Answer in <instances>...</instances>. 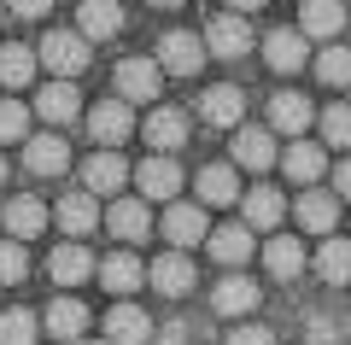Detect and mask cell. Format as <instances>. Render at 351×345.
I'll list each match as a JSON object with an SVG mask.
<instances>
[{
	"instance_id": "6da1fadb",
	"label": "cell",
	"mask_w": 351,
	"mask_h": 345,
	"mask_svg": "<svg viewBox=\"0 0 351 345\" xmlns=\"http://www.w3.org/2000/svg\"><path fill=\"white\" fill-rule=\"evenodd\" d=\"M36 59L47 64L59 82H71V76H82V71H88V41L76 36V29H53V36H41Z\"/></svg>"
},
{
	"instance_id": "7a4b0ae2",
	"label": "cell",
	"mask_w": 351,
	"mask_h": 345,
	"mask_svg": "<svg viewBox=\"0 0 351 345\" xmlns=\"http://www.w3.org/2000/svg\"><path fill=\"white\" fill-rule=\"evenodd\" d=\"M164 94V64L158 59H123L117 64V99L129 106H152Z\"/></svg>"
},
{
	"instance_id": "3957f363",
	"label": "cell",
	"mask_w": 351,
	"mask_h": 345,
	"mask_svg": "<svg viewBox=\"0 0 351 345\" xmlns=\"http://www.w3.org/2000/svg\"><path fill=\"white\" fill-rule=\"evenodd\" d=\"M164 240H170V252H188L199 246V240H211V222H205V205H188V199H176L170 211H164Z\"/></svg>"
},
{
	"instance_id": "277c9868",
	"label": "cell",
	"mask_w": 351,
	"mask_h": 345,
	"mask_svg": "<svg viewBox=\"0 0 351 345\" xmlns=\"http://www.w3.org/2000/svg\"><path fill=\"white\" fill-rule=\"evenodd\" d=\"M205 53H211V59H246L252 53V24L240 12H217L211 24H205Z\"/></svg>"
},
{
	"instance_id": "5b68a950",
	"label": "cell",
	"mask_w": 351,
	"mask_h": 345,
	"mask_svg": "<svg viewBox=\"0 0 351 345\" xmlns=\"http://www.w3.org/2000/svg\"><path fill=\"white\" fill-rule=\"evenodd\" d=\"M205 59H211V53H205V36H188V29L158 36V64H164L170 76H199Z\"/></svg>"
},
{
	"instance_id": "8992f818",
	"label": "cell",
	"mask_w": 351,
	"mask_h": 345,
	"mask_svg": "<svg viewBox=\"0 0 351 345\" xmlns=\"http://www.w3.org/2000/svg\"><path fill=\"white\" fill-rule=\"evenodd\" d=\"M141 135H147L152 152H182L188 135H193V123H188V111H182V106H152V117H147Z\"/></svg>"
},
{
	"instance_id": "52a82bcc",
	"label": "cell",
	"mask_w": 351,
	"mask_h": 345,
	"mask_svg": "<svg viewBox=\"0 0 351 345\" xmlns=\"http://www.w3.org/2000/svg\"><path fill=\"white\" fill-rule=\"evenodd\" d=\"M135 187H141V199H170L176 205V193H182V164H176L170 152H152L135 170Z\"/></svg>"
},
{
	"instance_id": "ba28073f",
	"label": "cell",
	"mask_w": 351,
	"mask_h": 345,
	"mask_svg": "<svg viewBox=\"0 0 351 345\" xmlns=\"http://www.w3.org/2000/svg\"><path fill=\"white\" fill-rule=\"evenodd\" d=\"M123 29V6L117 0H76V36L82 41H112Z\"/></svg>"
},
{
	"instance_id": "9c48e42d",
	"label": "cell",
	"mask_w": 351,
	"mask_h": 345,
	"mask_svg": "<svg viewBox=\"0 0 351 345\" xmlns=\"http://www.w3.org/2000/svg\"><path fill=\"white\" fill-rule=\"evenodd\" d=\"M106 340L112 345H147L152 340V316L141 305H129V298H117V305L106 310Z\"/></svg>"
},
{
	"instance_id": "30bf717a",
	"label": "cell",
	"mask_w": 351,
	"mask_h": 345,
	"mask_svg": "<svg viewBox=\"0 0 351 345\" xmlns=\"http://www.w3.org/2000/svg\"><path fill=\"white\" fill-rule=\"evenodd\" d=\"M129 129H135V117H129V99H100V106L88 111V135L100 141L106 152H112L117 141H129Z\"/></svg>"
},
{
	"instance_id": "8fae6325",
	"label": "cell",
	"mask_w": 351,
	"mask_h": 345,
	"mask_svg": "<svg viewBox=\"0 0 351 345\" xmlns=\"http://www.w3.org/2000/svg\"><path fill=\"white\" fill-rule=\"evenodd\" d=\"M346 29V0H304L299 6V36L304 41H334Z\"/></svg>"
},
{
	"instance_id": "7c38bea8",
	"label": "cell",
	"mask_w": 351,
	"mask_h": 345,
	"mask_svg": "<svg viewBox=\"0 0 351 345\" xmlns=\"http://www.w3.org/2000/svg\"><path fill=\"white\" fill-rule=\"evenodd\" d=\"M147 281L158 287L164 298H182V293H193L199 270H193V258H188V252H164V258H158V263L147 270Z\"/></svg>"
},
{
	"instance_id": "4fadbf2b",
	"label": "cell",
	"mask_w": 351,
	"mask_h": 345,
	"mask_svg": "<svg viewBox=\"0 0 351 345\" xmlns=\"http://www.w3.org/2000/svg\"><path fill=\"white\" fill-rule=\"evenodd\" d=\"M199 117L217 129H240V117H246V94H240L234 82H217L199 94Z\"/></svg>"
},
{
	"instance_id": "5bb4252c",
	"label": "cell",
	"mask_w": 351,
	"mask_h": 345,
	"mask_svg": "<svg viewBox=\"0 0 351 345\" xmlns=\"http://www.w3.org/2000/svg\"><path fill=\"white\" fill-rule=\"evenodd\" d=\"M263 59H269V71L293 76V71H304V64H311V47H304L299 29H269V36H263Z\"/></svg>"
},
{
	"instance_id": "9a60e30c",
	"label": "cell",
	"mask_w": 351,
	"mask_h": 345,
	"mask_svg": "<svg viewBox=\"0 0 351 345\" xmlns=\"http://www.w3.org/2000/svg\"><path fill=\"white\" fill-rule=\"evenodd\" d=\"M129 187V164L117 158V152H94V158L82 164V193H123Z\"/></svg>"
},
{
	"instance_id": "2e32d148",
	"label": "cell",
	"mask_w": 351,
	"mask_h": 345,
	"mask_svg": "<svg viewBox=\"0 0 351 345\" xmlns=\"http://www.w3.org/2000/svg\"><path fill=\"white\" fill-rule=\"evenodd\" d=\"M258 298H263L258 281H246V275H223V281H217V293H211V310H217V316H252V310H258Z\"/></svg>"
},
{
	"instance_id": "e0dca14e",
	"label": "cell",
	"mask_w": 351,
	"mask_h": 345,
	"mask_svg": "<svg viewBox=\"0 0 351 345\" xmlns=\"http://www.w3.org/2000/svg\"><path fill=\"white\" fill-rule=\"evenodd\" d=\"M311 99L304 94H293V88H281V94H269V129H276V135H304V129H311Z\"/></svg>"
},
{
	"instance_id": "ac0fdd59",
	"label": "cell",
	"mask_w": 351,
	"mask_h": 345,
	"mask_svg": "<svg viewBox=\"0 0 351 345\" xmlns=\"http://www.w3.org/2000/svg\"><path fill=\"white\" fill-rule=\"evenodd\" d=\"M106 228H112L123 246L147 240V235H152V211H147V199H117V205L106 211Z\"/></svg>"
},
{
	"instance_id": "d6986e66",
	"label": "cell",
	"mask_w": 351,
	"mask_h": 345,
	"mask_svg": "<svg viewBox=\"0 0 351 345\" xmlns=\"http://www.w3.org/2000/svg\"><path fill=\"white\" fill-rule=\"evenodd\" d=\"M24 170L29 176H64V170H71V147H64V135L24 141Z\"/></svg>"
},
{
	"instance_id": "ffe728a7",
	"label": "cell",
	"mask_w": 351,
	"mask_h": 345,
	"mask_svg": "<svg viewBox=\"0 0 351 345\" xmlns=\"http://www.w3.org/2000/svg\"><path fill=\"white\" fill-rule=\"evenodd\" d=\"M53 217H59V228H64L71 240H88V235L106 222V217H100V205H94V193H64Z\"/></svg>"
},
{
	"instance_id": "44dd1931",
	"label": "cell",
	"mask_w": 351,
	"mask_h": 345,
	"mask_svg": "<svg viewBox=\"0 0 351 345\" xmlns=\"http://www.w3.org/2000/svg\"><path fill=\"white\" fill-rule=\"evenodd\" d=\"M293 217L311 228V235H334V222H339V193H322V187H304L299 205H293Z\"/></svg>"
},
{
	"instance_id": "7402d4cb",
	"label": "cell",
	"mask_w": 351,
	"mask_h": 345,
	"mask_svg": "<svg viewBox=\"0 0 351 345\" xmlns=\"http://www.w3.org/2000/svg\"><path fill=\"white\" fill-rule=\"evenodd\" d=\"M47 275H53L59 287H82L88 275H94V252H88L82 240H64V246L47 258Z\"/></svg>"
},
{
	"instance_id": "603a6c76",
	"label": "cell",
	"mask_w": 351,
	"mask_h": 345,
	"mask_svg": "<svg viewBox=\"0 0 351 345\" xmlns=\"http://www.w3.org/2000/svg\"><path fill=\"white\" fill-rule=\"evenodd\" d=\"M193 187H199V205H234V199H246L240 193V170L234 164H205Z\"/></svg>"
},
{
	"instance_id": "cb8c5ba5",
	"label": "cell",
	"mask_w": 351,
	"mask_h": 345,
	"mask_svg": "<svg viewBox=\"0 0 351 345\" xmlns=\"http://www.w3.org/2000/svg\"><path fill=\"white\" fill-rule=\"evenodd\" d=\"M205 246H211L217 263L240 270V263L252 258V228H246V222H223V228H211V240H205Z\"/></svg>"
},
{
	"instance_id": "d4e9b609",
	"label": "cell",
	"mask_w": 351,
	"mask_h": 345,
	"mask_svg": "<svg viewBox=\"0 0 351 345\" xmlns=\"http://www.w3.org/2000/svg\"><path fill=\"white\" fill-rule=\"evenodd\" d=\"M281 170H287L293 182H304V187H316V182H322V170H328V152L316 147V141H293V147L281 152Z\"/></svg>"
},
{
	"instance_id": "484cf974",
	"label": "cell",
	"mask_w": 351,
	"mask_h": 345,
	"mask_svg": "<svg viewBox=\"0 0 351 345\" xmlns=\"http://www.w3.org/2000/svg\"><path fill=\"white\" fill-rule=\"evenodd\" d=\"M41 322H47L53 340H71V345H82V333H88V310H82V298H53Z\"/></svg>"
},
{
	"instance_id": "4316f807",
	"label": "cell",
	"mask_w": 351,
	"mask_h": 345,
	"mask_svg": "<svg viewBox=\"0 0 351 345\" xmlns=\"http://www.w3.org/2000/svg\"><path fill=\"white\" fill-rule=\"evenodd\" d=\"M100 281H106V293H135V287L147 281V263L123 246V252H112V258L100 263Z\"/></svg>"
},
{
	"instance_id": "83f0119b",
	"label": "cell",
	"mask_w": 351,
	"mask_h": 345,
	"mask_svg": "<svg viewBox=\"0 0 351 345\" xmlns=\"http://www.w3.org/2000/svg\"><path fill=\"white\" fill-rule=\"evenodd\" d=\"M234 164L240 170H269V164H276L269 129H234Z\"/></svg>"
},
{
	"instance_id": "f1b7e54d",
	"label": "cell",
	"mask_w": 351,
	"mask_h": 345,
	"mask_svg": "<svg viewBox=\"0 0 351 345\" xmlns=\"http://www.w3.org/2000/svg\"><path fill=\"white\" fill-rule=\"evenodd\" d=\"M263 263H269L276 281H299V275H304V246L293 235H276L269 246H263Z\"/></svg>"
},
{
	"instance_id": "f546056e",
	"label": "cell",
	"mask_w": 351,
	"mask_h": 345,
	"mask_svg": "<svg viewBox=\"0 0 351 345\" xmlns=\"http://www.w3.org/2000/svg\"><path fill=\"white\" fill-rule=\"evenodd\" d=\"M316 275H322L328 287H351V240L328 235L322 246H316Z\"/></svg>"
},
{
	"instance_id": "4dcf8cb0",
	"label": "cell",
	"mask_w": 351,
	"mask_h": 345,
	"mask_svg": "<svg viewBox=\"0 0 351 345\" xmlns=\"http://www.w3.org/2000/svg\"><path fill=\"white\" fill-rule=\"evenodd\" d=\"M240 205H246V228H252V235H258V228H276V222L287 217V199H281L276 187H252Z\"/></svg>"
},
{
	"instance_id": "1f68e13d",
	"label": "cell",
	"mask_w": 351,
	"mask_h": 345,
	"mask_svg": "<svg viewBox=\"0 0 351 345\" xmlns=\"http://www.w3.org/2000/svg\"><path fill=\"white\" fill-rule=\"evenodd\" d=\"M6 228H12V240H36L41 228H47V205H41L36 193L12 199V205H6Z\"/></svg>"
},
{
	"instance_id": "d6a6232c",
	"label": "cell",
	"mask_w": 351,
	"mask_h": 345,
	"mask_svg": "<svg viewBox=\"0 0 351 345\" xmlns=\"http://www.w3.org/2000/svg\"><path fill=\"white\" fill-rule=\"evenodd\" d=\"M36 111L47 117V123H71L76 111H82V94H76L71 82H47V88L36 94Z\"/></svg>"
},
{
	"instance_id": "836d02e7",
	"label": "cell",
	"mask_w": 351,
	"mask_h": 345,
	"mask_svg": "<svg viewBox=\"0 0 351 345\" xmlns=\"http://www.w3.org/2000/svg\"><path fill=\"white\" fill-rule=\"evenodd\" d=\"M36 47H24V41H6V47H0V82L6 88H24L29 76H36Z\"/></svg>"
},
{
	"instance_id": "e575fe53",
	"label": "cell",
	"mask_w": 351,
	"mask_h": 345,
	"mask_svg": "<svg viewBox=\"0 0 351 345\" xmlns=\"http://www.w3.org/2000/svg\"><path fill=\"white\" fill-rule=\"evenodd\" d=\"M316 76L328 88H351V47H322L316 53Z\"/></svg>"
},
{
	"instance_id": "d590c367",
	"label": "cell",
	"mask_w": 351,
	"mask_h": 345,
	"mask_svg": "<svg viewBox=\"0 0 351 345\" xmlns=\"http://www.w3.org/2000/svg\"><path fill=\"white\" fill-rule=\"evenodd\" d=\"M29 275V252L24 240H0V287H18Z\"/></svg>"
},
{
	"instance_id": "8d00e7d4",
	"label": "cell",
	"mask_w": 351,
	"mask_h": 345,
	"mask_svg": "<svg viewBox=\"0 0 351 345\" xmlns=\"http://www.w3.org/2000/svg\"><path fill=\"white\" fill-rule=\"evenodd\" d=\"M0 345H36V316L29 310H6L0 316Z\"/></svg>"
},
{
	"instance_id": "74e56055",
	"label": "cell",
	"mask_w": 351,
	"mask_h": 345,
	"mask_svg": "<svg viewBox=\"0 0 351 345\" xmlns=\"http://www.w3.org/2000/svg\"><path fill=\"white\" fill-rule=\"evenodd\" d=\"M0 141H29V106L0 99Z\"/></svg>"
},
{
	"instance_id": "f35d334b",
	"label": "cell",
	"mask_w": 351,
	"mask_h": 345,
	"mask_svg": "<svg viewBox=\"0 0 351 345\" xmlns=\"http://www.w3.org/2000/svg\"><path fill=\"white\" fill-rule=\"evenodd\" d=\"M322 141L328 147H351V106H328L322 111Z\"/></svg>"
},
{
	"instance_id": "ab89813d",
	"label": "cell",
	"mask_w": 351,
	"mask_h": 345,
	"mask_svg": "<svg viewBox=\"0 0 351 345\" xmlns=\"http://www.w3.org/2000/svg\"><path fill=\"white\" fill-rule=\"evenodd\" d=\"M223 345H276V333H269V328H258V322H246V328H234Z\"/></svg>"
},
{
	"instance_id": "60d3db41",
	"label": "cell",
	"mask_w": 351,
	"mask_h": 345,
	"mask_svg": "<svg viewBox=\"0 0 351 345\" xmlns=\"http://www.w3.org/2000/svg\"><path fill=\"white\" fill-rule=\"evenodd\" d=\"M304 345H339V328H334V322H311V340H304Z\"/></svg>"
},
{
	"instance_id": "b9f144b4",
	"label": "cell",
	"mask_w": 351,
	"mask_h": 345,
	"mask_svg": "<svg viewBox=\"0 0 351 345\" xmlns=\"http://www.w3.org/2000/svg\"><path fill=\"white\" fill-rule=\"evenodd\" d=\"M6 6H12L18 18H47V6H53V0H6Z\"/></svg>"
},
{
	"instance_id": "7bdbcfd3",
	"label": "cell",
	"mask_w": 351,
	"mask_h": 345,
	"mask_svg": "<svg viewBox=\"0 0 351 345\" xmlns=\"http://www.w3.org/2000/svg\"><path fill=\"white\" fill-rule=\"evenodd\" d=\"M334 193H339V199H351V158L334 170Z\"/></svg>"
},
{
	"instance_id": "ee69618b",
	"label": "cell",
	"mask_w": 351,
	"mask_h": 345,
	"mask_svg": "<svg viewBox=\"0 0 351 345\" xmlns=\"http://www.w3.org/2000/svg\"><path fill=\"white\" fill-rule=\"evenodd\" d=\"M258 6H263V0H228V12H240V18H246V12H258Z\"/></svg>"
},
{
	"instance_id": "f6af8a7d",
	"label": "cell",
	"mask_w": 351,
	"mask_h": 345,
	"mask_svg": "<svg viewBox=\"0 0 351 345\" xmlns=\"http://www.w3.org/2000/svg\"><path fill=\"white\" fill-rule=\"evenodd\" d=\"M6 176H12V170H6V158H0V187H6Z\"/></svg>"
},
{
	"instance_id": "bcb514c9",
	"label": "cell",
	"mask_w": 351,
	"mask_h": 345,
	"mask_svg": "<svg viewBox=\"0 0 351 345\" xmlns=\"http://www.w3.org/2000/svg\"><path fill=\"white\" fill-rule=\"evenodd\" d=\"M152 6H182V0H152Z\"/></svg>"
},
{
	"instance_id": "7dc6e473",
	"label": "cell",
	"mask_w": 351,
	"mask_h": 345,
	"mask_svg": "<svg viewBox=\"0 0 351 345\" xmlns=\"http://www.w3.org/2000/svg\"><path fill=\"white\" fill-rule=\"evenodd\" d=\"M82 345H112V340H82Z\"/></svg>"
},
{
	"instance_id": "c3c4849f",
	"label": "cell",
	"mask_w": 351,
	"mask_h": 345,
	"mask_svg": "<svg viewBox=\"0 0 351 345\" xmlns=\"http://www.w3.org/2000/svg\"><path fill=\"white\" fill-rule=\"evenodd\" d=\"M0 12H6V0H0Z\"/></svg>"
}]
</instances>
